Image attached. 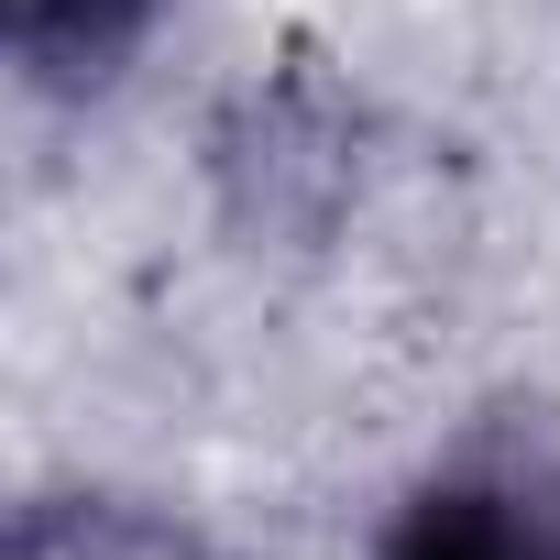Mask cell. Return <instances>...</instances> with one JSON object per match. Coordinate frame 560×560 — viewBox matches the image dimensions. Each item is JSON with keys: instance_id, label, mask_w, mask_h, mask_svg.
Listing matches in <instances>:
<instances>
[{"instance_id": "cell-1", "label": "cell", "mask_w": 560, "mask_h": 560, "mask_svg": "<svg viewBox=\"0 0 560 560\" xmlns=\"http://www.w3.org/2000/svg\"><path fill=\"white\" fill-rule=\"evenodd\" d=\"M374 560H560V494L516 462H462L396 505Z\"/></svg>"}, {"instance_id": "cell-2", "label": "cell", "mask_w": 560, "mask_h": 560, "mask_svg": "<svg viewBox=\"0 0 560 560\" xmlns=\"http://www.w3.org/2000/svg\"><path fill=\"white\" fill-rule=\"evenodd\" d=\"M0 34H12L23 89H45V100H89V89H110V78L143 56L154 0H0Z\"/></svg>"}, {"instance_id": "cell-3", "label": "cell", "mask_w": 560, "mask_h": 560, "mask_svg": "<svg viewBox=\"0 0 560 560\" xmlns=\"http://www.w3.org/2000/svg\"><path fill=\"white\" fill-rule=\"evenodd\" d=\"M12 560H209V538L143 494H34Z\"/></svg>"}]
</instances>
